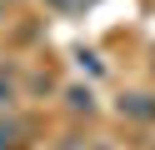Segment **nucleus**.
Masks as SVG:
<instances>
[{"instance_id": "5", "label": "nucleus", "mask_w": 155, "mask_h": 150, "mask_svg": "<svg viewBox=\"0 0 155 150\" xmlns=\"http://www.w3.org/2000/svg\"><path fill=\"white\" fill-rule=\"evenodd\" d=\"M0 10H5V0H0Z\"/></svg>"}, {"instance_id": "4", "label": "nucleus", "mask_w": 155, "mask_h": 150, "mask_svg": "<svg viewBox=\"0 0 155 150\" xmlns=\"http://www.w3.org/2000/svg\"><path fill=\"white\" fill-rule=\"evenodd\" d=\"M10 100H15V85H10V75H0V110H10Z\"/></svg>"}, {"instance_id": "3", "label": "nucleus", "mask_w": 155, "mask_h": 150, "mask_svg": "<svg viewBox=\"0 0 155 150\" xmlns=\"http://www.w3.org/2000/svg\"><path fill=\"white\" fill-rule=\"evenodd\" d=\"M45 5H50V10H60V15H85L95 0H45Z\"/></svg>"}, {"instance_id": "1", "label": "nucleus", "mask_w": 155, "mask_h": 150, "mask_svg": "<svg viewBox=\"0 0 155 150\" xmlns=\"http://www.w3.org/2000/svg\"><path fill=\"white\" fill-rule=\"evenodd\" d=\"M25 135H30V125L20 115H5L0 110V150H25Z\"/></svg>"}, {"instance_id": "2", "label": "nucleus", "mask_w": 155, "mask_h": 150, "mask_svg": "<svg viewBox=\"0 0 155 150\" xmlns=\"http://www.w3.org/2000/svg\"><path fill=\"white\" fill-rule=\"evenodd\" d=\"M120 110H125V115H135V120H155V100H150V95H125Z\"/></svg>"}]
</instances>
